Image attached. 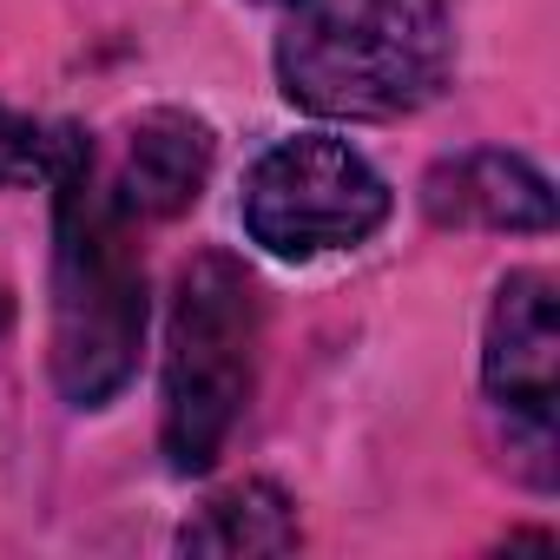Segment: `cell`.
<instances>
[{
	"label": "cell",
	"mask_w": 560,
	"mask_h": 560,
	"mask_svg": "<svg viewBox=\"0 0 560 560\" xmlns=\"http://www.w3.org/2000/svg\"><path fill=\"white\" fill-rule=\"evenodd\" d=\"M54 389L73 409H106L145 350V264L132 211L93 165V139L60 126L54 145Z\"/></svg>",
	"instance_id": "1"
},
{
	"label": "cell",
	"mask_w": 560,
	"mask_h": 560,
	"mask_svg": "<svg viewBox=\"0 0 560 560\" xmlns=\"http://www.w3.org/2000/svg\"><path fill=\"white\" fill-rule=\"evenodd\" d=\"M455 67V0H291L277 34L284 100L317 119H402Z\"/></svg>",
	"instance_id": "2"
},
{
	"label": "cell",
	"mask_w": 560,
	"mask_h": 560,
	"mask_svg": "<svg viewBox=\"0 0 560 560\" xmlns=\"http://www.w3.org/2000/svg\"><path fill=\"white\" fill-rule=\"evenodd\" d=\"M257 337H264V304L250 270L231 250H198L178 270L165 324L159 442L172 475H205L224 455L257 383Z\"/></svg>",
	"instance_id": "3"
},
{
	"label": "cell",
	"mask_w": 560,
	"mask_h": 560,
	"mask_svg": "<svg viewBox=\"0 0 560 560\" xmlns=\"http://www.w3.org/2000/svg\"><path fill=\"white\" fill-rule=\"evenodd\" d=\"M383 218H389L383 172L350 139H330V132L277 139L244 178V231L270 257H291V264L357 250L383 231Z\"/></svg>",
	"instance_id": "4"
},
{
	"label": "cell",
	"mask_w": 560,
	"mask_h": 560,
	"mask_svg": "<svg viewBox=\"0 0 560 560\" xmlns=\"http://www.w3.org/2000/svg\"><path fill=\"white\" fill-rule=\"evenodd\" d=\"M481 383L488 402L521 429V475L553 488V389H560V324H553V277L514 270L488 304L481 330Z\"/></svg>",
	"instance_id": "5"
},
{
	"label": "cell",
	"mask_w": 560,
	"mask_h": 560,
	"mask_svg": "<svg viewBox=\"0 0 560 560\" xmlns=\"http://www.w3.org/2000/svg\"><path fill=\"white\" fill-rule=\"evenodd\" d=\"M422 205L435 224H481V231H547L553 185L521 152H455L422 178Z\"/></svg>",
	"instance_id": "6"
},
{
	"label": "cell",
	"mask_w": 560,
	"mask_h": 560,
	"mask_svg": "<svg viewBox=\"0 0 560 560\" xmlns=\"http://www.w3.org/2000/svg\"><path fill=\"white\" fill-rule=\"evenodd\" d=\"M205 178H211V126L165 106V113H145L132 126L113 198L132 218H178V211L198 205Z\"/></svg>",
	"instance_id": "7"
},
{
	"label": "cell",
	"mask_w": 560,
	"mask_h": 560,
	"mask_svg": "<svg viewBox=\"0 0 560 560\" xmlns=\"http://www.w3.org/2000/svg\"><path fill=\"white\" fill-rule=\"evenodd\" d=\"M304 527H298V508L277 481H237L224 494H211L185 527H178V547L185 553H224V560H250V553H298Z\"/></svg>",
	"instance_id": "8"
},
{
	"label": "cell",
	"mask_w": 560,
	"mask_h": 560,
	"mask_svg": "<svg viewBox=\"0 0 560 560\" xmlns=\"http://www.w3.org/2000/svg\"><path fill=\"white\" fill-rule=\"evenodd\" d=\"M54 145H60V126H34L27 113L0 106V185H34L54 172Z\"/></svg>",
	"instance_id": "9"
},
{
	"label": "cell",
	"mask_w": 560,
	"mask_h": 560,
	"mask_svg": "<svg viewBox=\"0 0 560 560\" xmlns=\"http://www.w3.org/2000/svg\"><path fill=\"white\" fill-rule=\"evenodd\" d=\"M0 330H8V298H0Z\"/></svg>",
	"instance_id": "10"
}]
</instances>
